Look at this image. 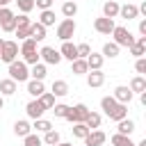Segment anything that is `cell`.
<instances>
[{
    "label": "cell",
    "instance_id": "49",
    "mask_svg": "<svg viewBox=\"0 0 146 146\" xmlns=\"http://www.w3.org/2000/svg\"><path fill=\"white\" fill-rule=\"evenodd\" d=\"M5 107V96H0V110Z\"/></svg>",
    "mask_w": 146,
    "mask_h": 146
},
{
    "label": "cell",
    "instance_id": "20",
    "mask_svg": "<svg viewBox=\"0 0 146 146\" xmlns=\"http://www.w3.org/2000/svg\"><path fill=\"white\" fill-rule=\"evenodd\" d=\"M46 73H48L46 64H43V62H36V64H32V68H30V80H41V82H43Z\"/></svg>",
    "mask_w": 146,
    "mask_h": 146
},
{
    "label": "cell",
    "instance_id": "23",
    "mask_svg": "<svg viewBox=\"0 0 146 146\" xmlns=\"http://www.w3.org/2000/svg\"><path fill=\"white\" fill-rule=\"evenodd\" d=\"M30 39H34L36 43L43 41V39H46V27H43L41 23H32V25H30Z\"/></svg>",
    "mask_w": 146,
    "mask_h": 146
},
{
    "label": "cell",
    "instance_id": "28",
    "mask_svg": "<svg viewBox=\"0 0 146 146\" xmlns=\"http://www.w3.org/2000/svg\"><path fill=\"white\" fill-rule=\"evenodd\" d=\"M62 14H64V18H73V16L78 14V2L64 0V2H62Z\"/></svg>",
    "mask_w": 146,
    "mask_h": 146
},
{
    "label": "cell",
    "instance_id": "17",
    "mask_svg": "<svg viewBox=\"0 0 146 146\" xmlns=\"http://www.w3.org/2000/svg\"><path fill=\"white\" fill-rule=\"evenodd\" d=\"M84 62H87L89 71H100V68H103V62H105V57H103L100 52H94V50H91V52L87 55V59H84Z\"/></svg>",
    "mask_w": 146,
    "mask_h": 146
},
{
    "label": "cell",
    "instance_id": "9",
    "mask_svg": "<svg viewBox=\"0 0 146 146\" xmlns=\"http://www.w3.org/2000/svg\"><path fill=\"white\" fill-rule=\"evenodd\" d=\"M0 27H2V32H14L16 30V14L9 7L0 9Z\"/></svg>",
    "mask_w": 146,
    "mask_h": 146
},
{
    "label": "cell",
    "instance_id": "8",
    "mask_svg": "<svg viewBox=\"0 0 146 146\" xmlns=\"http://www.w3.org/2000/svg\"><path fill=\"white\" fill-rule=\"evenodd\" d=\"M39 59H41L43 64L57 66V64L62 62V55H59V50H55L52 46H43V48H39Z\"/></svg>",
    "mask_w": 146,
    "mask_h": 146
},
{
    "label": "cell",
    "instance_id": "50",
    "mask_svg": "<svg viewBox=\"0 0 146 146\" xmlns=\"http://www.w3.org/2000/svg\"><path fill=\"white\" fill-rule=\"evenodd\" d=\"M137 146H146V139H141V141H139V144H137Z\"/></svg>",
    "mask_w": 146,
    "mask_h": 146
},
{
    "label": "cell",
    "instance_id": "24",
    "mask_svg": "<svg viewBox=\"0 0 146 146\" xmlns=\"http://www.w3.org/2000/svg\"><path fill=\"white\" fill-rule=\"evenodd\" d=\"M30 132H32V125H30L25 119H21V121L14 123V135H16V137H27Z\"/></svg>",
    "mask_w": 146,
    "mask_h": 146
},
{
    "label": "cell",
    "instance_id": "44",
    "mask_svg": "<svg viewBox=\"0 0 146 146\" xmlns=\"http://www.w3.org/2000/svg\"><path fill=\"white\" fill-rule=\"evenodd\" d=\"M135 71H137L139 75H144V73H146V57H139V59L135 62Z\"/></svg>",
    "mask_w": 146,
    "mask_h": 146
},
{
    "label": "cell",
    "instance_id": "35",
    "mask_svg": "<svg viewBox=\"0 0 146 146\" xmlns=\"http://www.w3.org/2000/svg\"><path fill=\"white\" fill-rule=\"evenodd\" d=\"M112 144H114V146H137L130 137H123V135H119V132L112 135Z\"/></svg>",
    "mask_w": 146,
    "mask_h": 146
},
{
    "label": "cell",
    "instance_id": "7",
    "mask_svg": "<svg viewBox=\"0 0 146 146\" xmlns=\"http://www.w3.org/2000/svg\"><path fill=\"white\" fill-rule=\"evenodd\" d=\"M75 30H78L75 21H73V18H64V21L57 25V36H59L62 41H71V36L75 34Z\"/></svg>",
    "mask_w": 146,
    "mask_h": 146
},
{
    "label": "cell",
    "instance_id": "5",
    "mask_svg": "<svg viewBox=\"0 0 146 146\" xmlns=\"http://www.w3.org/2000/svg\"><path fill=\"white\" fill-rule=\"evenodd\" d=\"M0 59L5 64H11L18 59V41H2V48H0Z\"/></svg>",
    "mask_w": 146,
    "mask_h": 146
},
{
    "label": "cell",
    "instance_id": "40",
    "mask_svg": "<svg viewBox=\"0 0 146 146\" xmlns=\"http://www.w3.org/2000/svg\"><path fill=\"white\" fill-rule=\"evenodd\" d=\"M128 50H130V55H132V57H137V59L146 55V48H144V46H139V43H132Z\"/></svg>",
    "mask_w": 146,
    "mask_h": 146
},
{
    "label": "cell",
    "instance_id": "38",
    "mask_svg": "<svg viewBox=\"0 0 146 146\" xmlns=\"http://www.w3.org/2000/svg\"><path fill=\"white\" fill-rule=\"evenodd\" d=\"M52 112H55L57 119H66V114H68V105H64V103H55Z\"/></svg>",
    "mask_w": 146,
    "mask_h": 146
},
{
    "label": "cell",
    "instance_id": "34",
    "mask_svg": "<svg viewBox=\"0 0 146 146\" xmlns=\"http://www.w3.org/2000/svg\"><path fill=\"white\" fill-rule=\"evenodd\" d=\"M32 128H34L36 132H48V130H52V123H50L48 119H36V121L32 123Z\"/></svg>",
    "mask_w": 146,
    "mask_h": 146
},
{
    "label": "cell",
    "instance_id": "16",
    "mask_svg": "<svg viewBox=\"0 0 146 146\" xmlns=\"http://www.w3.org/2000/svg\"><path fill=\"white\" fill-rule=\"evenodd\" d=\"M119 16L125 18V21H135V18L139 16V9H137V5L128 2V5H121V7H119Z\"/></svg>",
    "mask_w": 146,
    "mask_h": 146
},
{
    "label": "cell",
    "instance_id": "52",
    "mask_svg": "<svg viewBox=\"0 0 146 146\" xmlns=\"http://www.w3.org/2000/svg\"><path fill=\"white\" fill-rule=\"evenodd\" d=\"M73 2H78V0H73Z\"/></svg>",
    "mask_w": 146,
    "mask_h": 146
},
{
    "label": "cell",
    "instance_id": "33",
    "mask_svg": "<svg viewBox=\"0 0 146 146\" xmlns=\"http://www.w3.org/2000/svg\"><path fill=\"white\" fill-rule=\"evenodd\" d=\"M71 132H73V137H78V139H84L91 130L84 125V123H73V128H71Z\"/></svg>",
    "mask_w": 146,
    "mask_h": 146
},
{
    "label": "cell",
    "instance_id": "1",
    "mask_svg": "<svg viewBox=\"0 0 146 146\" xmlns=\"http://www.w3.org/2000/svg\"><path fill=\"white\" fill-rule=\"evenodd\" d=\"M100 110H103V114H105L107 119H112V121H121V119L128 116V105L116 103L112 96L100 98Z\"/></svg>",
    "mask_w": 146,
    "mask_h": 146
},
{
    "label": "cell",
    "instance_id": "2",
    "mask_svg": "<svg viewBox=\"0 0 146 146\" xmlns=\"http://www.w3.org/2000/svg\"><path fill=\"white\" fill-rule=\"evenodd\" d=\"M18 55H23V62H25L27 66L41 62V59H39V48H36V41H34V39H25V41L21 43V48H18Z\"/></svg>",
    "mask_w": 146,
    "mask_h": 146
},
{
    "label": "cell",
    "instance_id": "13",
    "mask_svg": "<svg viewBox=\"0 0 146 146\" xmlns=\"http://www.w3.org/2000/svg\"><path fill=\"white\" fill-rule=\"evenodd\" d=\"M105 139H107V137H105V132H103V130H91L82 141H84V146H103V144H105Z\"/></svg>",
    "mask_w": 146,
    "mask_h": 146
},
{
    "label": "cell",
    "instance_id": "25",
    "mask_svg": "<svg viewBox=\"0 0 146 146\" xmlns=\"http://www.w3.org/2000/svg\"><path fill=\"white\" fill-rule=\"evenodd\" d=\"M71 73H73V75H87V73H89L87 62H84V59H73V62H71Z\"/></svg>",
    "mask_w": 146,
    "mask_h": 146
},
{
    "label": "cell",
    "instance_id": "30",
    "mask_svg": "<svg viewBox=\"0 0 146 146\" xmlns=\"http://www.w3.org/2000/svg\"><path fill=\"white\" fill-rule=\"evenodd\" d=\"M36 23H41L43 27H50V25H55V11H52V9H43Z\"/></svg>",
    "mask_w": 146,
    "mask_h": 146
},
{
    "label": "cell",
    "instance_id": "10",
    "mask_svg": "<svg viewBox=\"0 0 146 146\" xmlns=\"http://www.w3.org/2000/svg\"><path fill=\"white\" fill-rule=\"evenodd\" d=\"M43 112H46V107L41 105L39 98H32V100L25 105V114H27L30 119H34V121H36V119H43Z\"/></svg>",
    "mask_w": 146,
    "mask_h": 146
},
{
    "label": "cell",
    "instance_id": "22",
    "mask_svg": "<svg viewBox=\"0 0 146 146\" xmlns=\"http://www.w3.org/2000/svg\"><path fill=\"white\" fill-rule=\"evenodd\" d=\"M43 91H46V87H43L41 80H27V94H30L32 98H39Z\"/></svg>",
    "mask_w": 146,
    "mask_h": 146
},
{
    "label": "cell",
    "instance_id": "11",
    "mask_svg": "<svg viewBox=\"0 0 146 146\" xmlns=\"http://www.w3.org/2000/svg\"><path fill=\"white\" fill-rule=\"evenodd\" d=\"M132 96H135V94H132L125 84H119V87L114 89V94H112V98H114L116 103H121V105H128V103L132 100Z\"/></svg>",
    "mask_w": 146,
    "mask_h": 146
},
{
    "label": "cell",
    "instance_id": "43",
    "mask_svg": "<svg viewBox=\"0 0 146 146\" xmlns=\"http://www.w3.org/2000/svg\"><path fill=\"white\" fill-rule=\"evenodd\" d=\"M14 32H16V36H18L21 41H25V39H30V25H27V27H16Z\"/></svg>",
    "mask_w": 146,
    "mask_h": 146
},
{
    "label": "cell",
    "instance_id": "15",
    "mask_svg": "<svg viewBox=\"0 0 146 146\" xmlns=\"http://www.w3.org/2000/svg\"><path fill=\"white\" fill-rule=\"evenodd\" d=\"M135 128H137V125H135V121H132V119H128V116H125V119H121V121H116V132H119V135H123V137H130V135L135 132Z\"/></svg>",
    "mask_w": 146,
    "mask_h": 146
},
{
    "label": "cell",
    "instance_id": "47",
    "mask_svg": "<svg viewBox=\"0 0 146 146\" xmlns=\"http://www.w3.org/2000/svg\"><path fill=\"white\" fill-rule=\"evenodd\" d=\"M9 2H11V0H0V9H2V7H7Z\"/></svg>",
    "mask_w": 146,
    "mask_h": 146
},
{
    "label": "cell",
    "instance_id": "51",
    "mask_svg": "<svg viewBox=\"0 0 146 146\" xmlns=\"http://www.w3.org/2000/svg\"><path fill=\"white\" fill-rule=\"evenodd\" d=\"M2 41H5V39H0V48H2Z\"/></svg>",
    "mask_w": 146,
    "mask_h": 146
},
{
    "label": "cell",
    "instance_id": "45",
    "mask_svg": "<svg viewBox=\"0 0 146 146\" xmlns=\"http://www.w3.org/2000/svg\"><path fill=\"white\" fill-rule=\"evenodd\" d=\"M52 2L55 0H34V7H39L43 11V9H52Z\"/></svg>",
    "mask_w": 146,
    "mask_h": 146
},
{
    "label": "cell",
    "instance_id": "32",
    "mask_svg": "<svg viewBox=\"0 0 146 146\" xmlns=\"http://www.w3.org/2000/svg\"><path fill=\"white\" fill-rule=\"evenodd\" d=\"M43 144H48V146H55V144H59L62 141V137H59V132L52 128V130H48V132H43V139H41Z\"/></svg>",
    "mask_w": 146,
    "mask_h": 146
},
{
    "label": "cell",
    "instance_id": "21",
    "mask_svg": "<svg viewBox=\"0 0 146 146\" xmlns=\"http://www.w3.org/2000/svg\"><path fill=\"white\" fill-rule=\"evenodd\" d=\"M128 89H130L132 94H144V91H146V78H144V75H135V78L130 80Z\"/></svg>",
    "mask_w": 146,
    "mask_h": 146
},
{
    "label": "cell",
    "instance_id": "6",
    "mask_svg": "<svg viewBox=\"0 0 146 146\" xmlns=\"http://www.w3.org/2000/svg\"><path fill=\"white\" fill-rule=\"evenodd\" d=\"M89 107L84 105V103H78V105H73V107H68V114H66V121H71V123H84V119L89 116Z\"/></svg>",
    "mask_w": 146,
    "mask_h": 146
},
{
    "label": "cell",
    "instance_id": "37",
    "mask_svg": "<svg viewBox=\"0 0 146 146\" xmlns=\"http://www.w3.org/2000/svg\"><path fill=\"white\" fill-rule=\"evenodd\" d=\"M43 141H41V137L36 135V132H30L27 137H23V146H41Z\"/></svg>",
    "mask_w": 146,
    "mask_h": 146
},
{
    "label": "cell",
    "instance_id": "26",
    "mask_svg": "<svg viewBox=\"0 0 146 146\" xmlns=\"http://www.w3.org/2000/svg\"><path fill=\"white\" fill-rule=\"evenodd\" d=\"M50 94L52 96H66L68 94V82L66 80H55L52 87H50Z\"/></svg>",
    "mask_w": 146,
    "mask_h": 146
},
{
    "label": "cell",
    "instance_id": "46",
    "mask_svg": "<svg viewBox=\"0 0 146 146\" xmlns=\"http://www.w3.org/2000/svg\"><path fill=\"white\" fill-rule=\"evenodd\" d=\"M139 34L146 36V18H139Z\"/></svg>",
    "mask_w": 146,
    "mask_h": 146
},
{
    "label": "cell",
    "instance_id": "4",
    "mask_svg": "<svg viewBox=\"0 0 146 146\" xmlns=\"http://www.w3.org/2000/svg\"><path fill=\"white\" fill-rule=\"evenodd\" d=\"M112 36H114V43H116L119 48H130V46L135 43V36H132V32H130L128 27H123V25H114V30H112Z\"/></svg>",
    "mask_w": 146,
    "mask_h": 146
},
{
    "label": "cell",
    "instance_id": "39",
    "mask_svg": "<svg viewBox=\"0 0 146 146\" xmlns=\"http://www.w3.org/2000/svg\"><path fill=\"white\" fill-rule=\"evenodd\" d=\"M16 5L21 9V14H30L34 9V0H16Z\"/></svg>",
    "mask_w": 146,
    "mask_h": 146
},
{
    "label": "cell",
    "instance_id": "27",
    "mask_svg": "<svg viewBox=\"0 0 146 146\" xmlns=\"http://www.w3.org/2000/svg\"><path fill=\"white\" fill-rule=\"evenodd\" d=\"M14 94H16V82L9 78L0 80V96H14Z\"/></svg>",
    "mask_w": 146,
    "mask_h": 146
},
{
    "label": "cell",
    "instance_id": "18",
    "mask_svg": "<svg viewBox=\"0 0 146 146\" xmlns=\"http://www.w3.org/2000/svg\"><path fill=\"white\" fill-rule=\"evenodd\" d=\"M87 84H89L91 89L103 87V84H105V73H103V71H89V73H87Z\"/></svg>",
    "mask_w": 146,
    "mask_h": 146
},
{
    "label": "cell",
    "instance_id": "14",
    "mask_svg": "<svg viewBox=\"0 0 146 146\" xmlns=\"http://www.w3.org/2000/svg\"><path fill=\"white\" fill-rule=\"evenodd\" d=\"M59 55H62V59H68V62L78 59V48H75V43H71V41H62Z\"/></svg>",
    "mask_w": 146,
    "mask_h": 146
},
{
    "label": "cell",
    "instance_id": "3",
    "mask_svg": "<svg viewBox=\"0 0 146 146\" xmlns=\"http://www.w3.org/2000/svg\"><path fill=\"white\" fill-rule=\"evenodd\" d=\"M7 66H9V80H14L16 84L30 80V68H27V64H25L23 59H16V62H11V64H7Z\"/></svg>",
    "mask_w": 146,
    "mask_h": 146
},
{
    "label": "cell",
    "instance_id": "19",
    "mask_svg": "<svg viewBox=\"0 0 146 146\" xmlns=\"http://www.w3.org/2000/svg\"><path fill=\"white\" fill-rule=\"evenodd\" d=\"M119 7H121V5H119L116 0H107V2L103 5V16H105V18H112V21H114V18L119 16Z\"/></svg>",
    "mask_w": 146,
    "mask_h": 146
},
{
    "label": "cell",
    "instance_id": "29",
    "mask_svg": "<svg viewBox=\"0 0 146 146\" xmlns=\"http://www.w3.org/2000/svg\"><path fill=\"white\" fill-rule=\"evenodd\" d=\"M100 121H103V116H100L98 112H89V116L84 119V125H87L89 130H98V128H100Z\"/></svg>",
    "mask_w": 146,
    "mask_h": 146
},
{
    "label": "cell",
    "instance_id": "36",
    "mask_svg": "<svg viewBox=\"0 0 146 146\" xmlns=\"http://www.w3.org/2000/svg\"><path fill=\"white\" fill-rule=\"evenodd\" d=\"M39 100H41V105H43L46 110H52V107H55V96H52L50 91H43V94L39 96Z\"/></svg>",
    "mask_w": 146,
    "mask_h": 146
},
{
    "label": "cell",
    "instance_id": "48",
    "mask_svg": "<svg viewBox=\"0 0 146 146\" xmlns=\"http://www.w3.org/2000/svg\"><path fill=\"white\" fill-rule=\"evenodd\" d=\"M55 146H73V144H68V141H59V144H55Z\"/></svg>",
    "mask_w": 146,
    "mask_h": 146
},
{
    "label": "cell",
    "instance_id": "41",
    "mask_svg": "<svg viewBox=\"0 0 146 146\" xmlns=\"http://www.w3.org/2000/svg\"><path fill=\"white\" fill-rule=\"evenodd\" d=\"M27 25H32L30 16L27 14H16V27H27Z\"/></svg>",
    "mask_w": 146,
    "mask_h": 146
},
{
    "label": "cell",
    "instance_id": "31",
    "mask_svg": "<svg viewBox=\"0 0 146 146\" xmlns=\"http://www.w3.org/2000/svg\"><path fill=\"white\" fill-rule=\"evenodd\" d=\"M119 50H121V48H119L114 41H107V43L103 46V52H100V55H103V57H110V59H114V57H119Z\"/></svg>",
    "mask_w": 146,
    "mask_h": 146
},
{
    "label": "cell",
    "instance_id": "12",
    "mask_svg": "<svg viewBox=\"0 0 146 146\" xmlns=\"http://www.w3.org/2000/svg\"><path fill=\"white\" fill-rule=\"evenodd\" d=\"M94 30H96L98 34H112V30H114V21H112V18L100 16V18H96V21H94Z\"/></svg>",
    "mask_w": 146,
    "mask_h": 146
},
{
    "label": "cell",
    "instance_id": "42",
    "mask_svg": "<svg viewBox=\"0 0 146 146\" xmlns=\"http://www.w3.org/2000/svg\"><path fill=\"white\" fill-rule=\"evenodd\" d=\"M75 48H78V59H87V55L91 52V48H89V43H78Z\"/></svg>",
    "mask_w": 146,
    "mask_h": 146
}]
</instances>
